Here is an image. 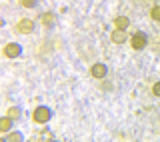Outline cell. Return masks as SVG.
I'll return each mask as SVG.
<instances>
[{"instance_id": "4fadbf2b", "label": "cell", "mask_w": 160, "mask_h": 142, "mask_svg": "<svg viewBox=\"0 0 160 142\" xmlns=\"http://www.w3.org/2000/svg\"><path fill=\"white\" fill-rule=\"evenodd\" d=\"M20 2H22V4H24L26 8H32L34 4H36V0H20Z\"/></svg>"}, {"instance_id": "5bb4252c", "label": "cell", "mask_w": 160, "mask_h": 142, "mask_svg": "<svg viewBox=\"0 0 160 142\" xmlns=\"http://www.w3.org/2000/svg\"><path fill=\"white\" fill-rule=\"evenodd\" d=\"M152 92L156 94V96H160V82H156L154 84V88H152Z\"/></svg>"}, {"instance_id": "7a4b0ae2", "label": "cell", "mask_w": 160, "mask_h": 142, "mask_svg": "<svg viewBox=\"0 0 160 142\" xmlns=\"http://www.w3.org/2000/svg\"><path fill=\"white\" fill-rule=\"evenodd\" d=\"M16 30H18L20 34H30V32H32V30H34V22H32V20H30V18H22V20H20V22H18Z\"/></svg>"}, {"instance_id": "8fae6325", "label": "cell", "mask_w": 160, "mask_h": 142, "mask_svg": "<svg viewBox=\"0 0 160 142\" xmlns=\"http://www.w3.org/2000/svg\"><path fill=\"white\" fill-rule=\"evenodd\" d=\"M150 16L156 20V22H160V6H154L152 10H150Z\"/></svg>"}, {"instance_id": "5b68a950", "label": "cell", "mask_w": 160, "mask_h": 142, "mask_svg": "<svg viewBox=\"0 0 160 142\" xmlns=\"http://www.w3.org/2000/svg\"><path fill=\"white\" fill-rule=\"evenodd\" d=\"M90 72H92L94 78H104L108 70H106V66H104V64H100V62H98V64H94V66L90 68Z\"/></svg>"}, {"instance_id": "6da1fadb", "label": "cell", "mask_w": 160, "mask_h": 142, "mask_svg": "<svg viewBox=\"0 0 160 142\" xmlns=\"http://www.w3.org/2000/svg\"><path fill=\"white\" fill-rule=\"evenodd\" d=\"M50 116H52V112H50L46 106H38V108L34 110V120H36V122H40V124L48 122Z\"/></svg>"}, {"instance_id": "30bf717a", "label": "cell", "mask_w": 160, "mask_h": 142, "mask_svg": "<svg viewBox=\"0 0 160 142\" xmlns=\"http://www.w3.org/2000/svg\"><path fill=\"white\" fill-rule=\"evenodd\" d=\"M6 142H22V134H8L6 136Z\"/></svg>"}, {"instance_id": "9c48e42d", "label": "cell", "mask_w": 160, "mask_h": 142, "mask_svg": "<svg viewBox=\"0 0 160 142\" xmlns=\"http://www.w3.org/2000/svg\"><path fill=\"white\" fill-rule=\"evenodd\" d=\"M42 22H44V26H52V24H54V14L52 12L42 14Z\"/></svg>"}, {"instance_id": "ba28073f", "label": "cell", "mask_w": 160, "mask_h": 142, "mask_svg": "<svg viewBox=\"0 0 160 142\" xmlns=\"http://www.w3.org/2000/svg\"><path fill=\"white\" fill-rule=\"evenodd\" d=\"M10 126H12V118H10V116H4V118L0 120V128H2V132H8Z\"/></svg>"}, {"instance_id": "277c9868", "label": "cell", "mask_w": 160, "mask_h": 142, "mask_svg": "<svg viewBox=\"0 0 160 142\" xmlns=\"http://www.w3.org/2000/svg\"><path fill=\"white\" fill-rule=\"evenodd\" d=\"M20 52H22V48H20L18 44H14V42L6 44V48H4V54H6L8 58H16V56H20Z\"/></svg>"}, {"instance_id": "8992f818", "label": "cell", "mask_w": 160, "mask_h": 142, "mask_svg": "<svg viewBox=\"0 0 160 142\" xmlns=\"http://www.w3.org/2000/svg\"><path fill=\"white\" fill-rule=\"evenodd\" d=\"M110 38H112V42H114V44H124L128 36L124 34V30H118V28H116L112 34H110Z\"/></svg>"}, {"instance_id": "7c38bea8", "label": "cell", "mask_w": 160, "mask_h": 142, "mask_svg": "<svg viewBox=\"0 0 160 142\" xmlns=\"http://www.w3.org/2000/svg\"><path fill=\"white\" fill-rule=\"evenodd\" d=\"M8 116H10V118H18V116H20V110L18 108H10L8 110Z\"/></svg>"}, {"instance_id": "52a82bcc", "label": "cell", "mask_w": 160, "mask_h": 142, "mask_svg": "<svg viewBox=\"0 0 160 142\" xmlns=\"http://www.w3.org/2000/svg\"><path fill=\"white\" fill-rule=\"evenodd\" d=\"M114 24H116L118 30H124V28H128V18L126 16H118L116 20H114Z\"/></svg>"}, {"instance_id": "3957f363", "label": "cell", "mask_w": 160, "mask_h": 142, "mask_svg": "<svg viewBox=\"0 0 160 142\" xmlns=\"http://www.w3.org/2000/svg\"><path fill=\"white\" fill-rule=\"evenodd\" d=\"M146 42H148V40H146V36H144L142 32L134 34V36H132V40H130V44H132V48H134V50H140V48H144V46H146Z\"/></svg>"}]
</instances>
